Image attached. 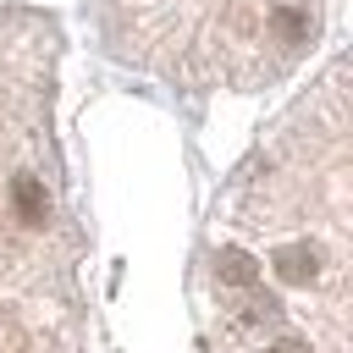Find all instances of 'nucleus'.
I'll return each mask as SVG.
<instances>
[{"instance_id": "nucleus-1", "label": "nucleus", "mask_w": 353, "mask_h": 353, "mask_svg": "<svg viewBox=\"0 0 353 353\" xmlns=\"http://www.w3.org/2000/svg\"><path fill=\"white\" fill-rule=\"evenodd\" d=\"M55 72L0 50V353H88L83 254L50 132Z\"/></svg>"}, {"instance_id": "nucleus-2", "label": "nucleus", "mask_w": 353, "mask_h": 353, "mask_svg": "<svg viewBox=\"0 0 353 353\" xmlns=\"http://www.w3.org/2000/svg\"><path fill=\"white\" fill-rule=\"evenodd\" d=\"M336 0H94L116 61L176 83L254 94L303 66Z\"/></svg>"}]
</instances>
